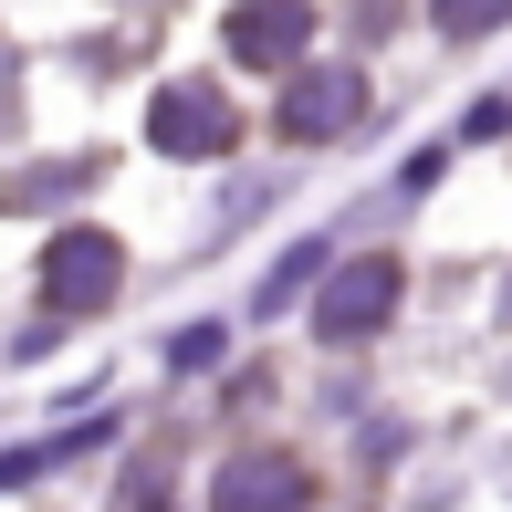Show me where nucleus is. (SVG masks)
I'll use <instances>...</instances> for the list:
<instances>
[{
	"label": "nucleus",
	"mask_w": 512,
	"mask_h": 512,
	"mask_svg": "<svg viewBox=\"0 0 512 512\" xmlns=\"http://www.w3.org/2000/svg\"><path fill=\"white\" fill-rule=\"evenodd\" d=\"M220 345H230L220 324H199V335H178V345H168V366H220Z\"/></svg>",
	"instance_id": "9"
},
{
	"label": "nucleus",
	"mask_w": 512,
	"mask_h": 512,
	"mask_svg": "<svg viewBox=\"0 0 512 512\" xmlns=\"http://www.w3.org/2000/svg\"><path fill=\"white\" fill-rule=\"evenodd\" d=\"M115 283H126L115 230H63V241L42 251V304H53V314H95Z\"/></svg>",
	"instance_id": "1"
},
{
	"label": "nucleus",
	"mask_w": 512,
	"mask_h": 512,
	"mask_svg": "<svg viewBox=\"0 0 512 512\" xmlns=\"http://www.w3.org/2000/svg\"><path fill=\"white\" fill-rule=\"evenodd\" d=\"M147 136H157V147H168V157H220L230 147V105H220V84H168V95H157L147 105Z\"/></svg>",
	"instance_id": "4"
},
{
	"label": "nucleus",
	"mask_w": 512,
	"mask_h": 512,
	"mask_svg": "<svg viewBox=\"0 0 512 512\" xmlns=\"http://www.w3.org/2000/svg\"><path fill=\"white\" fill-rule=\"evenodd\" d=\"M398 293H408V272H398V251H356V262L335 272V283H324V304H314V324L324 335H377L387 314H398Z\"/></svg>",
	"instance_id": "2"
},
{
	"label": "nucleus",
	"mask_w": 512,
	"mask_h": 512,
	"mask_svg": "<svg viewBox=\"0 0 512 512\" xmlns=\"http://www.w3.org/2000/svg\"><path fill=\"white\" fill-rule=\"evenodd\" d=\"M439 21H450V32H492L502 0H439Z\"/></svg>",
	"instance_id": "10"
},
{
	"label": "nucleus",
	"mask_w": 512,
	"mask_h": 512,
	"mask_svg": "<svg viewBox=\"0 0 512 512\" xmlns=\"http://www.w3.org/2000/svg\"><path fill=\"white\" fill-rule=\"evenodd\" d=\"M304 460H283V450H241L220 471V492H209V512H304Z\"/></svg>",
	"instance_id": "5"
},
{
	"label": "nucleus",
	"mask_w": 512,
	"mask_h": 512,
	"mask_svg": "<svg viewBox=\"0 0 512 512\" xmlns=\"http://www.w3.org/2000/svg\"><path fill=\"white\" fill-rule=\"evenodd\" d=\"M74 178H84V157H74V168H42V178H11L0 199H11V209H42V199H63V189H74Z\"/></svg>",
	"instance_id": "8"
},
{
	"label": "nucleus",
	"mask_w": 512,
	"mask_h": 512,
	"mask_svg": "<svg viewBox=\"0 0 512 512\" xmlns=\"http://www.w3.org/2000/svg\"><path fill=\"white\" fill-rule=\"evenodd\" d=\"M314 272H324V241H293V251H283V262H272V272H262V293H251V314H262V324H272V314H283V304H293V293H304V283H314Z\"/></svg>",
	"instance_id": "7"
},
{
	"label": "nucleus",
	"mask_w": 512,
	"mask_h": 512,
	"mask_svg": "<svg viewBox=\"0 0 512 512\" xmlns=\"http://www.w3.org/2000/svg\"><path fill=\"white\" fill-rule=\"evenodd\" d=\"M304 42H314V0H241L230 11V63H251V74H283Z\"/></svg>",
	"instance_id": "3"
},
{
	"label": "nucleus",
	"mask_w": 512,
	"mask_h": 512,
	"mask_svg": "<svg viewBox=\"0 0 512 512\" xmlns=\"http://www.w3.org/2000/svg\"><path fill=\"white\" fill-rule=\"evenodd\" d=\"M272 115H283L293 147H314V136H345V126L366 115V84H356V74H293Z\"/></svg>",
	"instance_id": "6"
}]
</instances>
